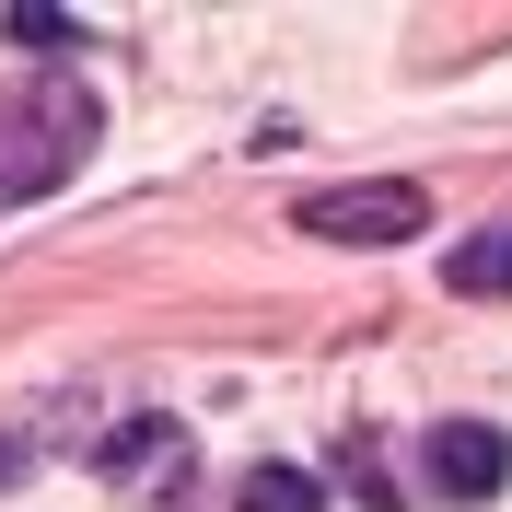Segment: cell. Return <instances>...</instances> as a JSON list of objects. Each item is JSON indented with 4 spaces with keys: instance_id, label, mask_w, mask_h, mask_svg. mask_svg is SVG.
<instances>
[{
    "instance_id": "cell-1",
    "label": "cell",
    "mask_w": 512,
    "mask_h": 512,
    "mask_svg": "<svg viewBox=\"0 0 512 512\" xmlns=\"http://www.w3.org/2000/svg\"><path fill=\"white\" fill-rule=\"evenodd\" d=\"M94 94H82V82H12V94H0V198H47L70 175V163L94 152Z\"/></svg>"
},
{
    "instance_id": "cell-2",
    "label": "cell",
    "mask_w": 512,
    "mask_h": 512,
    "mask_svg": "<svg viewBox=\"0 0 512 512\" xmlns=\"http://www.w3.org/2000/svg\"><path fill=\"white\" fill-rule=\"evenodd\" d=\"M419 222H431V198H419L408 175H384V187H326V198H303V233H326V245H408Z\"/></svg>"
},
{
    "instance_id": "cell-3",
    "label": "cell",
    "mask_w": 512,
    "mask_h": 512,
    "mask_svg": "<svg viewBox=\"0 0 512 512\" xmlns=\"http://www.w3.org/2000/svg\"><path fill=\"white\" fill-rule=\"evenodd\" d=\"M501 478H512V443L489 419H443V431H431V489H443V501H489Z\"/></svg>"
},
{
    "instance_id": "cell-4",
    "label": "cell",
    "mask_w": 512,
    "mask_h": 512,
    "mask_svg": "<svg viewBox=\"0 0 512 512\" xmlns=\"http://www.w3.org/2000/svg\"><path fill=\"white\" fill-rule=\"evenodd\" d=\"M94 466H105L117 489H175V466H187V431H175V419H117V431L94 443Z\"/></svg>"
},
{
    "instance_id": "cell-5",
    "label": "cell",
    "mask_w": 512,
    "mask_h": 512,
    "mask_svg": "<svg viewBox=\"0 0 512 512\" xmlns=\"http://www.w3.org/2000/svg\"><path fill=\"white\" fill-rule=\"evenodd\" d=\"M443 280L466 291V303H489V291H512V222H478L466 245L443 256Z\"/></svg>"
},
{
    "instance_id": "cell-6",
    "label": "cell",
    "mask_w": 512,
    "mask_h": 512,
    "mask_svg": "<svg viewBox=\"0 0 512 512\" xmlns=\"http://www.w3.org/2000/svg\"><path fill=\"white\" fill-rule=\"evenodd\" d=\"M233 512H326V489L303 478V466H256V478L233 489Z\"/></svg>"
},
{
    "instance_id": "cell-7",
    "label": "cell",
    "mask_w": 512,
    "mask_h": 512,
    "mask_svg": "<svg viewBox=\"0 0 512 512\" xmlns=\"http://www.w3.org/2000/svg\"><path fill=\"white\" fill-rule=\"evenodd\" d=\"M0 24H12V47H82L70 12H0Z\"/></svg>"
}]
</instances>
